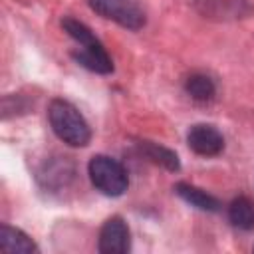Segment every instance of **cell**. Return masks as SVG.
Returning a JSON list of instances; mask_svg holds the SVG:
<instances>
[{
  "mask_svg": "<svg viewBox=\"0 0 254 254\" xmlns=\"http://www.w3.org/2000/svg\"><path fill=\"white\" fill-rule=\"evenodd\" d=\"M175 190H177V194H179L183 200H187L190 206H196V208H200V210L216 212V210L220 208V202H218L212 194H208V192H204V190H200V189H196V187H192V185L177 183V185H175Z\"/></svg>",
  "mask_w": 254,
  "mask_h": 254,
  "instance_id": "obj_7",
  "label": "cell"
},
{
  "mask_svg": "<svg viewBox=\"0 0 254 254\" xmlns=\"http://www.w3.org/2000/svg\"><path fill=\"white\" fill-rule=\"evenodd\" d=\"M0 246L4 252H36L38 246L32 242V238H28L22 230L12 228V226H2L0 228Z\"/></svg>",
  "mask_w": 254,
  "mask_h": 254,
  "instance_id": "obj_9",
  "label": "cell"
},
{
  "mask_svg": "<svg viewBox=\"0 0 254 254\" xmlns=\"http://www.w3.org/2000/svg\"><path fill=\"white\" fill-rule=\"evenodd\" d=\"M89 8L127 30H141L145 26V12L135 0H89Z\"/></svg>",
  "mask_w": 254,
  "mask_h": 254,
  "instance_id": "obj_3",
  "label": "cell"
},
{
  "mask_svg": "<svg viewBox=\"0 0 254 254\" xmlns=\"http://www.w3.org/2000/svg\"><path fill=\"white\" fill-rule=\"evenodd\" d=\"M73 60L83 65L89 71L95 73H111L113 71V62L109 58V54L105 52V48L99 44L95 46H87V48H79L77 52H73Z\"/></svg>",
  "mask_w": 254,
  "mask_h": 254,
  "instance_id": "obj_6",
  "label": "cell"
},
{
  "mask_svg": "<svg viewBox=\"0 0 254 254\" xmlns=\"http://www.w3.org/2000/svg\"><path fill=\"white\" fill-rule=\"evenodd\" d=\"M139 147H141V151L151 159V161H155V163H159V165H163L165 169H169V171H179V157L173 153V151H169V149H165V147H161V145H157V143H151V141H139Z\"/></svg>",
  "mask_w": 254,
  "mask_h": 254,
  "instance_id": "obj_11",
  "label": "cell"
},
{
  "mask_svg": "<svg viewBox=\"0 0 254 254\" xmlns=\"http://www.w3.org/2000/svg\"><path fill=\"white\" fill-rule=\"evenodd\" d=\"M131 248L129 228L121 216H111L105 220L99 232V252L101 254H125Z\"/></svg>",
  "mask_w": 254,
  "mask_h": 254,
  "instance_id": "obj_4",
  "label": "cell"
},
{
  "mask_svg": "<svg viewBox=\"0 0 254 254\" xmlns=\"http://www.w3.org/2000/svg\"><path fill=\"white\" fill-rule=\"evenodd\" d=\"M62 28L67 32L69 38H73V40L79 44V48H87V46L99 44V40L93 36V32H91L85 24H81L79 20H73V18L65 16V18L62 20Z\"/></svg>",
  "mask_w": 254,
  "mask_h": 254,
  "instance_id": "obj_12",
  "label": "cell"
},
{
  "mask_svg": "<svg viewBox=\"0 0 254 254\" xmlns=\"http://www.w3.org/2000/svg\"><path fill=\"white\" fill-rule=\"evenodd\" d=\"M185 89L187 93L194 99V101H210L216 93V85L214 81L204 75V73H192L189 75L187 83H185Z\"/></svg>",
  "mask_w": 254,
  "mask_h": 254,
  "instance_id": "obj_10",
  "label": "cell"
},
{
  "mask_svg": "<svg viewBox=\"0 0 254 254\" xmlns=\"http://www.w3.org/2000/svg\"><path fill=\"white\" fill-rule=\"evenodd\" d=\"M87 173H89L93 187L107 196H119L129 187V177L123 165L107 155L91 157L87 165Z\"/></svg>",
  "mask_w": 254,
  "mask_h": 254,
  "instance_id": "obj_2",
  "label": "cell"
},
{
  "mask_svg": "<svg viewBox=\"0 0 254 254\" xmlns=\"http://www.w3.org/2000/svg\"><path fill=\"white\" fill-rule=\"evenodd\" d=\"M228 220L240 230L254 228V202L248 196H238L228 204Z\"/></svg>",
  "mask_w": 254,
  "mask_h": 254,
  "instance_id": "obj_8",
  "label": "cell"
},
{
  "mask_svg": "<svg viewBox=\"0 0 254 254\" xmlns=\"http://www.w3.org/2000/svg\"><path fill=\"white\" fill-rule=\"evenodd\" d=\"M187 143L196 155L202 157H214L224 149L222 133L214 125H206V123L192 125L187 133Z\"/></svg>",
  "mask_w": 254,
  "mask_h": 254,
  "instance_id": "obj_5",
  "label": "cell"
},
{
  "mask_svg": "<svg viewBox=\"0 0 254 254\" xmlns=\"http://www.w3.org/2000/svg\"><path fill=\"white\" fill-rule=\"evenodd\" d=\"M48 119L54 133L71 147H85L91 139V129L83 115L65 99H54L48 107Z\"/></svg>",
  "mask_w": 254,
  "mask_h": 254,
  "instance_id": "obj_1",
  "label": "cell"
}]
</instances>
